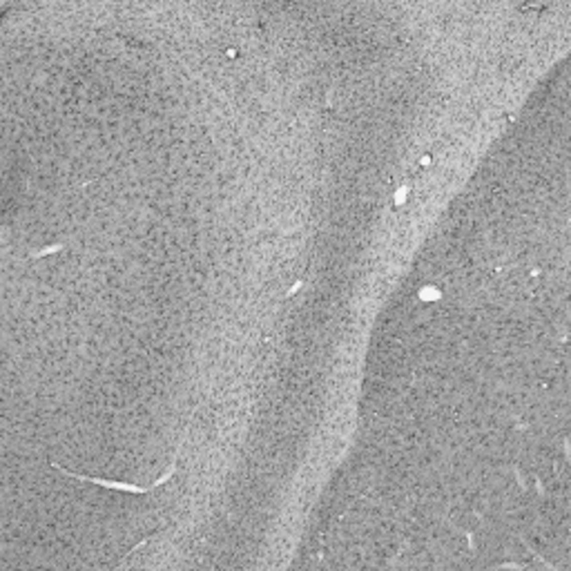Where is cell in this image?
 Segmentation results:
<instances>
[{"instance_id":"cell-1","label":"cell","mask_w":571,"mask_h":571,"mask_svg":"<svg viewBox=\"0 0 571 571\" xmlns=\"http://www.w3.org/2000/svg\"><path fill=\"white\" fill-rule=\"evenodd\" d=\"M176 458H179V453H174V458H172V462H170V467H167V471L163 473V476L156 480V482H152L150 487H138V484H129V482H112V480H100V478H89V476H80V473H71V471H67V469H63V467H58V464H51L54 469H58L60 473H65V476H69V478H76V480H80V482H92V484H98V487H105V489H114V491H127V493H138V496H145V493H150V491H154L156 487H161V484H165L167 480H170L172 476H174V471H176Z\"/></svg>"}]
</instances>
